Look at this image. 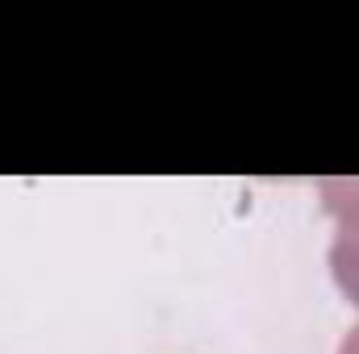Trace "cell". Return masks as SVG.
<instances>
[{
    "instance_id": "obj_2",
    "label": "cell",
    "mask_w": 359,
    "mask_h": 354,
    "mask_svg": "<svg viewBox=\"0 0 359 354\" xmlns=\"http://www.w3.org/2000/svg\"><path fill=\"white\" fill-rule=\"evenodd\" d=\"M339 354H359V325L343 338V342H339Z\"/></svg>"
},
{
    "instance_id": "obj_1",
    "label": "cell",
    "mask_w": 359,
    "mask_h": 354,
    "mask_svg": "<svg viewBox=\"0 0 359 354\" xmlns=\"http://www.w3.org/2000/svg\"><path fill=\"white\" fill-rule=\"evenodd\" d=\"M322 208L334 217V242H330V275L339 292L359 309V176L318 179Z\"/></svg>"
}]
</instances>
